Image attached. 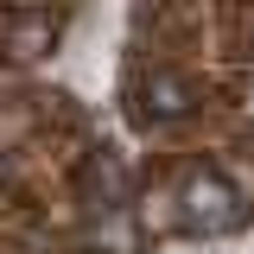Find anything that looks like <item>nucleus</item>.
I'll use <instances>...</instances> for the list:
<instances>
[{"label":"nucleus","mask_w":254,"mask_h":254,"mask_svg":"<svg viewBox=\"0 0 254 254\" xmlns=\"http://www.w3.org/2000/svg\"><path fill=\"white\" fill-rule=\"evenodd\" d=\"M185 216L203 229V235H216V229H235L242 222V197L222 185V178H190L185 185Z\"/></svg>","instance_id":"obj_1"}]
</instances>
